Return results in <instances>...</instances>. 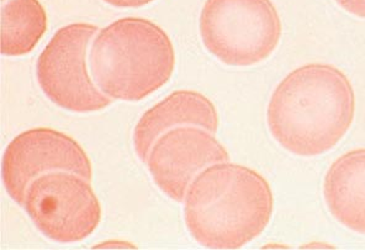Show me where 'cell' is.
Returning a JSON list of instances; mask_svg holds the SVG:
<instances>
[{
	"label": "cell",
	"mask_w": 365,
	"mask_h": 250,
	"mask_svg": "<svg viewBox=\"0 0 365 250\" xmlns=\"http://www.w3.org/2000/svg\"><path fill=\"white\" fill-rule=\"evenodd\" d=\"M47 31V14L38 0H1V53H30Z\"/></svg>",
	"instance_id": "obj_11"
},
{
	"label": "cell",
	"mask_w": 365,
	"mask_h": 250,
	"mask_svg": "<svg viewBox=\"0 0 365 250\" xmlns=\"http://www.w3.org/2000/svg\"><path fill=\"white\" fill-rule=\"evenodd\" d=\"M195 126L217 132L219 115L215 105L197 91H174L138 120L133 131V147L137 157L146 162L150 150L162 135L173 128Z\"/></svg>",
	"instance_id": "obj_9"
},
{
	"label": "cell",
	"mask_w": 365,
	"mask_h": 250,
	"mask_svg": "<svg viewBox=\"0 0 365 250\" xmlns=\"http://www.w3.org/2000/svg\"><path fill=\"white\" fill-rule=\"evenodd\" d=\"M51 172H69L91 182L89 155L74 138L53 128H30L6 147L1 162V179L8 195L23 206L28 187Z\"/></svg>",
	"instance_id": "obj_7"
},
{
	"label": "cell",
	"mask_w": 365,
	"mask_h": 250,
	"mask_svg": "<svg viewBox=\"0 0 365 250\" xmlns=\"http://www.w3.org/2000/svg\"><path fill=\"white\" fill-rule=\"evenodd\" d=\"M98 30L87 23L67 25L56 32L37 59L38 85L61 109L88 114L106 109L113 103L88 72V46Z\"/></svg>",
	"instance_id": "obj_5"
},
{
	"label": "cell",
	"mask_w": 365,
	"mask_h": 250,
	"mask_svg": "<svg viewBox=\"0 0 365 250\" xmlns=\"http://www.w3.org/2000/svg\"><path fill=\"white\" fill-rule=\"evenodd\" d=\"M24 209L51 241L77 243L99 227L101 206L91 182L69 172H51L30 184Z\"/></svg>",
	"instance_id": "obj_6"
},
{
	"label": "cell",
	"mask_w": 365,
	"mask_h": 250,
	"mask_svg": "<svg viewBox=\"0 0 365 250\" xmlns=\"http://www.w3.org/2000/svg\"><path fill=\"white\" fill-rule=\"evenodd\" d=\"M199 28L206 50L233 67L269 58L282 37V21L270 0H206Z\"/></svg>",
	"instance_id": "obj_4"
},
{
	"label": "cell",
	"mask_w": 365,
	"mask_h": 250,
	"mask_svg": "<svg viewBox=\"0 0 365 250\" xmlns=\"http://www.w3.org/2000/svg\"><path fill=\"white\" fill-rule=\"evenodd\" d=\"M91 74L115 100L141 101L169 82L175 67L173 43L147 19L123 18L101 28L89 53Z\"/></svg>",
	"instance_id": "obj_3"
},
{
	"label": "cell",
	"mask_w": 365,
	"mask_h": 250,
	"mask_svg": "<svg viewBox=\"0 0 365 250\" xmlns=\"http://www.w3.org/2000/svg\"><path fill=\"white\" fill-rule=\"evenodd\" d=\"M324 197L336 221L365 236V148L349 150L329 165Z\"/></svg>",
	"instance_id": "obj_10"
},
{
	"label": "cell",
	"mask_w": 365,
	"mask_h": 250,
	"mask_svg": "<svg viewBox=\"0 0 365 250\" xmlns=\"http://www.w3.org/2000/svg\"><path fill=\"white\" fill-rule=\"evenodd\" d=\"M356 95L347 75L332 64L294 69L270 96L267 121L284 150L316 157L334 150L351 128Z\"/></svg>",
	"instance_id": "obj_1"
},
{
	"label": "cell",
	"mask_w": 365,
	"mask_h": 250,
	"mask_svg": "<svg viewBox=\"0 0 365 250\" xmlns=\"http://www.w3.org/2000/svg\"><path fill=\"white\" fill-rule=\"evenodd\" d=\"M349 14L365 19V0H334Z\"/></svg>",
	"instance_id": "obj_12"
},
{
	"label": "cell",
	"mask_w": 365,
	"mask_h": 250,
	"mask_svg": "<svg viewBox=\"0 0 365 250\" xmlns=\"http://www.w3.org/2000/svg\"><path fill=\"white\" fill-rule=\"evenodd\" d=\"M228 160L227 150L212 133L195 126H182L155 142L146 163L160 190L172 200L182 202L192 180L204 169Z\"/></svg>",
	"instance_id": "obj_8"
},
{
	"label": "cell",
	"mask_w": 365,
	"mask_h": 250,
	"mask_svg": "<svg viewBox=\"0 0 365 250\" xmlns=\"http://www.w3.org/2000/svg\"><path fill=\"white\" fill-rule=\"evenodd\" d=\"M273 207V192L263 175L222 162L192 180L184 199V219L204 248L240 249L264 232Z\"/></svg>",
	"instance_id": "obj_2"
},
{
	"label": "cell",
	"mask_w": 365,
	"mask_h": 250,
	"mask_svg": "<svg viewBox=\"0 0 365 250\" xmlns=\"http://www.w3.org/2000/svg\"><path fill=\"white\" fill-rule=\"evenodd\" d=\"M104 1L106 4L113 5L116 8H141L155 0H104Z\"/></svg>",
	"instance_id": "obj_13"
}]
</instances>
